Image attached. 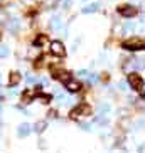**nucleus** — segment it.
Returning <instances> with one entry per match:
<instances>
[{
	"instance_id": "c756f323",
	"label": "nucleus",
	"mask_w": 145,
	"mask_h": 153,
	"mask_svg": "<svg viewBox=\"0 0 145 153\" xmlns=\"http://www.w3.org/2000/svg\"><path fill=\"white\" fill-rule=\"evenodd\" d=\"M137 126H138V130H140V128H142V126H144V121H142V120H140V121H138V123H137Z\"/></svg>"
},
{
	"instance_id": "6e6552de",
	"label": "nucleus",
	"mask_w": 145,
	"mask_h": 153,
	"mask_svg": "<svg viewBox=\"0 0 145 153\" xmlns=\"http://www.w3.org/2000/svg\"><path fill=\"white\" fill-rule=\"evenodd\" d=\"M20 81H22V76H20L19 72H12V74L9 76V84H10V88H14V86H17Z\"/></svg>"
},
{
	"instance_id": "dca6fc26",
	"label": "nucleus",
	"mask_w": 145,
	"mask_h": 153,
	"mask_svg": "<svg viewBox=\"0 0 145 153\" xmlns=\"http://www.w3.org/2000/svg\"><path fill=\"white\" fill-rule=\"evenodd\" d=\"M22 99H24V103H25V104L32 103V93H31V91H25V93L22 94Z\"/></svg>"
},
{
	"instance_id": "bb28decb",
	"label": "nucleus",
	"mask_w": 145,
	"mask_h": 153,
	"mask_svg": "<svg viewBox=\"0 0 145 153\" xmlns=\"http://www.w3.org/2000/svg\"><path fill=\"white\" fill-rule=\"evenodd\" d=\"M118 88H120L122 91H125V89H127V82H120V84H118Z\"/></svg>"
},
{
	"instance_id": "f03ea898",
	"label": "nucleus",
	"mask_w": 145,
	"mask_h": 153,
	"mask_svg": "<svg viewBox=\"0 0 145 153\" xmlns=\"http://www.w3.org/2000/svg\"><path fill=\"white\" fill-rule=\"evenodd\" d=\"M128 82H130L132 88H133L135 91H138V93H140V96L144 98V81H142V77L138 76L137 72L128 74Z\"/></svg>"
},
{
	"instance_id": "20e7f679",
	"label": "nucleus",
	"mask_w": 145,
	"mask_h": 153,
	"mask_svg": "<svg viewBox=\"0 0 145 153\" xmlns=\"http://www.w3.org/2000/svg\"><path fill=\"white\" fill-rule=\"evenodd\" d=\"M51 52H52L54 56H58V57H63V56L66 54V49H64L63 42H59V41L51 42Z\"/></svg>"
},
{
	"instance_id": "39448f33",
	"label": "nucleus",
	"mask_w": 145,
	"mask_h": 153,
	"mask_svg": "<svg viewBox=\"0 0 145 153\" xmlns=\"http://www.w3.org/2000/svg\"><path fill=\"white\" fill-rule=\"evenodd\" d=\"M118 12H120V15H123V17H127V19L137 15V9L132 7V5H122V7H118Z\"/></svg>"
},
{
	"instance_id": "9b49d317",
	"label": "nucleus",
	"mask_w": 145,
	"mask_h": 153,
	"mask_svg": "<svg viewBox=\"0 0 145 153\" xmlns=\"http://www.w3.org/2000/svg\"><path fill=\"white\" fill-rule=\"evenodd\" d=\"M98 7H100L98 4H90V5H86L81 12H83V14H93V12H96V10H98Z\"/></svg>"
},
{
	"instance_id": "f8f14e48",
	"label": "nucleus",
	"mask_w": 145,
	"mask_h": 153,
	"mask_svg": "<svg viewBox=\"0 0 145 153\" xmlns=\"http://www.w3.org/2000/svg\"><path fill=\"white\" fill-rule=\"evenodd\" d=\"M59 0H42V7L44 9H54L56 5H58Z\"/></svg>"
},
{
	"instance_id": "2eb2a0df",
	"label": "nucleus",
	"mask_w": 145,
	"mask_h": 153,
	"mask_svg": "<svg viewBox=\"0 0 145 153\" xmlns=\"http://www.w3.org/2000/svg\"><path fill=\"white\" fill-rule=\"evenodd\" d=\"M110 109H111V106L108 103H103V104H100L98 111H100V114H105V113H110Z\"/></svg>"
},
{
	"instance_id": "9d476101",
	"label": "nucleus",
	"mask_w": 145,
	"mask_h": 153,
	"mask_svg": "<svg viewBox=\"0 0 145 153\" xmlns=\"http://www.w3.org/2000/svg\"><path fill=\"white\" fill-rule=\"evenodd\" d=\"M49 25H51L52 30H59V29L63 27V22H61V19L59 17H52L51 19V22H49Z\"/></svg>"
},
{
	"instance_id": "4be33fe9",
	"label": "nucleus",
	"mask_w": 145,
	"mask_h": 153,
	"mask_svg": "<svg viewBox=\"0 0 145 153\" xmlns=\"http://www.w3.org/2000/svg\"><path fill=\"white\" fill-rule=\"evenodd\" d=\"M37 79L36 77H32V76H29V77H25V82H29V84H34V82H36Z\"/></svg>"
},
{
	"instance_id": "f257e3e1",
	"label": "nucleus",
	"mask_w": 145,
	"mask_h": 153,
	"mask_svg": "<svg viewBox=\"0 0 145 153\" xmlns=\"http://www.w3.org/2000/svg\"><path fill=\"white\" fill-rule=\"evenodd\" d=\"M122 47L127 51H142L145 47V42L140 37H132V39H127V41L123 42Z\"/></svg>"
},
{
	"instance_id": "1a4fd4ad",
	"label": "nucleus",
	"mask_w": 145,
	"mask_h": 153,
	"mask_svg": "<svg viewBox=\"0 0 145 153\" xmlns=\"http://www.w3.org/2000/svg\"><path fill=\"white\" fill-rule=\"evenodd\" d=\"M19 29H20V20L19 19H12V22H9V30L12 34H17Z\"/></svg>"
},
{
	"instance_id": "cd10ccee",
	"label": "nucleus",
	"mask_w": 145,
	"mask_h": 153,
	"mask_svg": "<svg viewBox=\"0 0 145 153\" xmlns=\"http://www.w3.org/2000/svg\"><path fill=\"white\" fill-rule=\"evenodd\" d=\"M4 20H5V14L2 12V10H0V24L4 22Z\"/></svg>"
},
{
	"instance_id": "423d86ee",
	"label": "nucleus",
	"mask_w": 145,
	"mask_h": 153,
	"mask_svg": "<svg viewBox=\"0 0 145 153\" xmlns=\"http://www.w3.org/2000/svg\"><path fill=\"white\" fill-rule=\"evenodd\" d=\"M31 125H27V123H22V125L17 128V135L20 136V138H24V136H29L31 135Z\"/></svg>"
},
{
	"instance_id": "a878e982",
	"label": "nucleus",
	"mask_w": 145,
	"mask_h": 153,
	"mask_svg": "<svg viewBox=\"0 0 145 153\" xmlns=\"http://www.w3.org/2000/svg\"><path fill=\"white\" fill-rule=\"evenodd\" d=\"M22 4H25V5H32V4H36V0H20Z\"/></svg>"
},
{
	"instance_id": "b1692460",
	"label": "nucleus",
	"mask_w": 145,
	"mask_h": 153,
	"mask_svg": "<svg viewBox=\"0 0 145 153\" xmlns=\"http://www.w3.org/2000/svg\"><path fill=\"white\" fill-rule=\"evenodd\" d=\"M78 74H79V76H81V77H84V76H88V74H90V72H88L86 69H81V71L78 72Z\"/></svg>"
},
{
	"instance_id": "c85d7f7f",
	"label": "nucleus",
	"mask_w": 145,
	"mask_h": 153,
	"mask_svg": "<svg viewBox=\"0 0 145 153\" xmlns=\"http://www.w3.org/2000/svg\"><path fill=\"white\" fill-rule=\"evenodd\" d=\"M49 118H56V111H54V109H51V111H49Z\"/></svg>"
},
{
	"instance_id": "7ed1b4c3",
	"label": "nucleus",
	"mask_w": 145,
	"mask_h": 153,
	"mask_svg": "<svg viewBox=\"0 0 145 153\" xmlns=\"http://www.w3.org/2000/svg\"><path fill=\"white\" fill-rule=\"evenodd\" d=\"M90 114H93V109H91L90 104H79V106H76V108L71 111L72 120H76V118H79V116H90Z\"/></svg>"
},
{
	"instance_id": "6ab92c4d",
	"label": "nucleus",
	"mask_w": 145,
	"mask_h": 153,
	"mask_svg": "<svg viewBox=\"0 0 145 153\" xmlns=\"http://www.w3.org/2000/svg\"><path fill=\"white\" fill-rule=\"evenodd\" d=\"M9 56V49L5 45H0V57H7Z\"/></svg>"
},
{
	"instance_id": "7c9ffc66",
	"label": "nucleus",
	"mask_w": 145,
	"mask_h": 153,
	"mask_svg": "<svg viewBox=\"0 0 145 153\" xmlns=\"http://www.w3.org/2000/svg\"><path fill=\"white\" fill-rule=\"evenodd\" d=\"M138 153H144V146H138Z\"/></svg>"
},
{
	"instance_id": "0eeeda50",
	"label": "nucleus",
	"mask_w": 145,
	"mask_h": 153,
	"mask_svg": "<svg viewBox=\"0 0 145 153\" xmlns=\"http://www.w3.org/2000/svg\"><path fill=\"white\" fill-rule=\"evenodd\" d=\"M64 84H66V88H68L71 93H78V91L81 89V84L78 81H74V79H69V81H66Z\"/></svg>"
},
{
	"instance_id": "f3484780",
	"label": "nucleus",
	"mask_w": 145,
	"mask_h": 153,
	"mask_svg": "<svg viewBox=\"0 0 145 153\" xmlns=\"http://www.w3.org/2000/svg\"><path fill=\"white\" fill-rule=\"evenodd\" d=\"M56 99H58L61 104H69V99H68V98H64L63 93H58V94H56Z\"/></svg>"
},
{
	"instance_id": "412c9836",
	"label": "nucleus",
	"mask_w": 145,
	"mask_h": 153,
	"mask_svg": "<svg viewBox=\"0 0 145 153\" xmlns=\"http://www.w3.org/2000/svg\"><path fill=\"white\" fill-rule=\"evenodd\" d=\"M79 128H81L83 131H90L91 130V126L88 125V123H81V125H79Z\"/></svg>"
},
{
	"instance_id": "393cba45",
	"label": "nucleus",
	"mask_w": 145,
	"mask_h": 153,
	"mask_svg": "<svg viewBox=\"0 0 145 153\" xmlns=\"http://www.w3.org/2000/svg\"><path fill=\"white\" fill-rule=\"evenodd\" d=\"M98 81V76H96V74H91L90 76V82H96Z\"/></svg>"
},
{
	"instance_id": "4468645a",
	"label": "nucleus",
	"mask_w": 145,
	"mask_h": 153,
	"mask_svg": "<svg viewBox=\"0 0 145 153\" xmlns=\"http://www.w3.org/2000/svg\"><path fill=\"white\" fill-rule=\"evenodd\" d=\"M47 42H49V41H47V37H46V36H39V37L36 39V41H34V45H36V47H37V45L41 47V45L47 44Z\"/></svg>"
},
{
	"instance_id": "ddd939ff",
	"label": "nucleus",
	"mask_w": 145,
	"mask_h": 153,
	"mask_svg": "<svg viewBox=\"0 0 145 153\" xmlns=\"http://www.w3.org/2000/svg\"><path fill=\"white\" fill-rule=\"evenodd\" d=\"M46 126H47V123H46V121H37L36 125H34V131H37V133H42V131L46 130Z\"/></svg>"
},
{
	"instance_id": "5701e85b",
	"label": "nucleus",
	"mask_w": 145,
	"mask_h": 153,
	"mask_svg": "<svg viewBox=\"0 0 145 153\" xmlns=\"http://www.w3.org/2000/svg\"><path fill=\"white\" fill-rule=\"evenodd\" d=\"M71 2H72V0H63V7H64V9L71 7Z\"/></svg>"
},
{
	"instance_id": "a211bd4d",
	"label": "nucleus",
	"mask_w": 145,
	"mask_h": 153,
	"mask_svg": "<svg viewBox=\"0 0 145 153\" xmlns=\"http://www.w3.org/2000/svg\"><path fill=\"white\" fill-rule=\"evenodd\" d=\"M39 99H41L42 103H49L51 99H52V94H42V93H39Z\"/></svg>"
},
{
	"instance_id": "aec40b11",
	"label": "nucleus",
	"mask_w": 145,
	"mask_h": 153,
	"mask_svg": "<svg viewBox=\"0 0 145 153\" xmlns=\"http://www.w3.org/2000/svg\"><path fill=\"white\" fill-rule=\"evenodd\" d=\"M133 29H135V25H133L132 22H127L125 25H123V30L125 32H130V30H133Z\"/></svg>"
}]
</instances>
